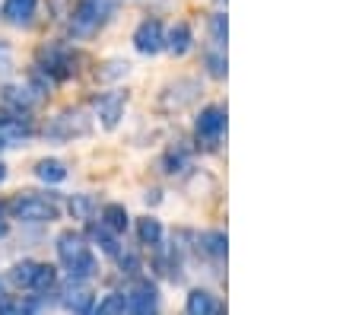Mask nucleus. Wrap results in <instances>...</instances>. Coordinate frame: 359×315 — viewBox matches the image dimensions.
<instances>
[{"label":"nucleus","instance_id":"f257e3e1","mask_svg":"<svg viewBox=\"0 0 359 315\" xmlns=\"http://www.w3.org/2000/svg\"><path fill=\"white\" fill-rule=\"evenodd\" d=\"M10 210L20 220H29V223H45V220H57V201L48 198V194L22 192L20 198L10 204Z\"/></svg>","mask_w":359,"mask_h":315},{"label":"nucleus","instance_id":"f03ea898","mask_svg":"<svg viewBox=\"0 0 359 315\" xmlns=\"http://www.w3.org/2000/svg\"><path fill=\"white\" fill-rule=\"evenodd\" d=\"M115 10V0H83L76 7L74 20H70V32L74 35H93L102 22L111 16Z\"/></svg>","mask_w":359,"mask_h":315},{"label":"nucleus","instance_id":"7ed1b4c3","mask_svg":"<svg viewBox=\"0 0 359 315\" xmlns=\"http://www.w3.org/2000/svg\"><path fill=\"white\" fill-rule=\"evenodd\" d=\"M39 67L45 70L51 80H67L70 74H74V55H70L67 48H61V45H51V48H41L39 51Z\"/></svg>","mask_w":359,"mask_h":315},{"label":"nucleus","instance_id":"20e7f679","mask_svg":"<svg viewBox=\"0 0 359 315\" xmlns=\"http://www.w3.org/2000/svg\"><path fill=\"white\" fill-rule=\"evenodd\" d=\"M86 130H89V121L83 112H64V115L55 118V124L48 128V138L70 140V138H83Z\"/></svg>","mask_w":359,"mask_h":315},{"label":"nucleus","instance_id":"39448f33","mask_svg":"<svg viewBox=\"0 0 359 315\" xmlns=\"http://www.w3.org/2000/svg\"><path fill=\"white\" fill-rule=\"evenodd\" d=\"M163 41H165V35H163L159 20H143L140 26H137V32H134L137 51H143V55H156V51L163 48Z\"/></svg>","mask_w":359,"mask_h":315},{"label":"nucleus","instance_id":"423d86ee","mask_svg":"<svg viewBox=\"0 0 359 315\" xmlns=\"http://www.w3.org/2000/svg\"><path fill=\"white\" fill-rule=\"evenodd\" d=\"M128 300V309L134 315H153L156 312V287H149V283H137L134 293L124 296Z\"/></svg>","mask_w":359,"mask_h":315},{"label":"nucleus","instance_id":"0eeeda50","mask_svg":"<svg viewBox=\"0 0 359 315\" xmlns=\"http://www.w3.org/2000/svg\"><path fill=\"white\" fill-rule=\"evenodd\" d=\"M57 255H61L64 264H74L76 258L89 255V248H86V242H83L80 233H61L57 236Z\"/></svg>","mask_w":359,"mask_h":315},{"label":"nucleus","instance_id":"6e6552de","mask_svg":"<svg viewBox=\"0 0 359 315\" xmlns=\"http://www.w3.org/2000/svg\"><path fill=\"white\" fill-rule=\"evenodd\" d=\"M35 7H39V0H7L4 4V20L13 22V26H29L35 16Z\"/></svg>","mask_w":359,"mask_h":315},{"label":"nucleus","instance_id":"1a4fd4ad","mask_svg":"<svg viewBox=\"0 0 359 315\" xmlns=\"http://www.w3.org/2000/svg\"><path fill=\"white\" fill-rule=\"evenodd\" d=\"M95 105H99V118H102L105 128H115L118 118L124 115V96L121 93H109V96H102Z\"/></svg>","mask_w":359,"mask_h":315},{"label":"nucleus","instance_id":"9d476101","mask_svg":"<svg viewBox=\"0 0 359 315\" xmlns=\"http://www.w3.org/2000/svg\"><path fill=\"white\" fill-rule=\"evenodd\" d=\"M35 175H39L41 182H48V185H57V182L67 178V169H64L61 159H41V163L35 166Z\"/></svg>","mask_w":359,"mask_h":315},{"label":"nucleus","instance_id":"9b49d317","mask_svg":"<svg viewBox=\"0 0 359 315\" xmlns=\"http://www.w3.org/2000/svg\"><path fill=\"white\" fill-rule=\"evenodd\" d=\"M102 227L111 229V233H121L128 227V210L121 204H105L102 207Z\"/></svg>","mask_w":359,"mask_h":315},{"label":"nucleus","instance_id":"f8f14e48","mask_svg":"<svg viewBox=\"0 0 359 315\" xmlns=\"http://www.w3.org/2000/svg\"><path fill=\"white\" fill-rule=\"evenodd\" d=\"M4 99H7L10 105H16V109H32L35 102H39V89H20V86H7L4 89Z\"/></svg>","mask_w":359,"mask_h":315},{"label":"nucleus","instance_id":"ddd939ff","mask_svg":"<svg viewBox=\"0 0 359 315\" xmlns=\"http://www.w3.org/2000/svg\"><path fill=\"white\" fill-rule=\"evenodd\" d=\"M219 130H223V115H219V109H207L201 118H197V134H203V138H217Z\"/></svg>","mask_w":359,"mask_h":315},{"label":"nucleus","instance_id":"4468645a","mask_svg":"<svg viewBox=\"0 0 359 315\" xmlns=\"http://www.w3.org/2000/svg\"><path fill=\"white\" fill-rule=\"evenodd\" d=\"M188 48H191V29L184 26V22H178L169 32V51L172 55H184Z\"/></svg>","mask_w":359,"mask_h":315},{"label":"nucleus","instance_id":"2eb2a0df","mask_svg":"<svg viewBox=\"0 0 359 315\" xmlns=\"http://www.w3.org/2000/svg\"><path fill=\"white\" fill-rule=\"evenodd\" d=\"M124 309H128V300H124L121 293H109L99 300L95 315H124Z\"/></svg>","mask_w":359,"mask_h":315},{"label":"nucleus","instance_id":"dca6fc26","mask_svg":"<svg viewBox=\"0 0 359 315\" xmlns=\"http://www.w3.org/2000/svg\"><path fill=\"white\" fill-rule=\"evenodd\" d=\"M35 261H22V264H13V271H10V281L16 283V287H26L32 290V277H35Z\"/></svg>","mask_w":359,"mask_h":315},{"label":"nucleus","instance_id":"f3484780","mask_svg":"<svg viewBox=\"0 0 359 315\" xmlns=\"http://www.w3.org/2000/svg\"><path fill=\"white\" fill-rule=\"evenodd\" d=\"M89 306H93V296H89L86 287H74V290L67 293V309H74L76 315H86Z\"/></svg>","mask_w":359,"mask_h":315},{"label":"nucleus","instance_id":"a211bd4d","mask_svg":"<svg viewBox=\"0 0 359 315\" xmlns=\"http://www.w3.org/2000/svg\"><path fill=\"white\" fill-rule=\"evenodd\" d=\"M213 312V300L210 293H203V290H194L188 296V315H210Z\"/></svg>","mask_w":359,"mask_h":315},{"label":"nucleus","instance_id":"6ab92c4d","mask_svg":"<svg viewBox=\"0 0 359 315\" xmlns=\"http://www.w3.org/2000/svg\"><path fill=\"white\" fill-rule=\"evenodd\" d=\"M137 236H140V242H147V246H156L159 236H163V229H159L156 220H140V227H137Z\"/></svg>","mask_w":359,"mask_h":315},{"label":"nucleus","instance_id":"aec40b11","mask_svg":"<svg viewBox=\"0 0 359 315\" xmlns=\"http://www.w3.org/2000/svg\"><path fill=\"white\" fill-rule=\"evenodd\" d=\"M93 207H95V201L89 198V194H74V198H70V213L80 220H86L89 213H93Z\"/></svg>","mask_w":359,"mask_h":315},{"label":"nucleus","instance_id":"412c9836","mask_svg":"<svg viewBox=\"0 0 359 315\" xmlns=\"http://www.w3.org/2000/svg\"><path fill=\"white\" fill-rule=\"evenodd\" d=\"M48 287H55V267L39 264L35 267V277H32V290H48Z\"/></svg>","mask_w":359,"mask_h":315},{"label":"nucleus","instance_id":"4be33fe9","mask_svg":"<svg viewBox=\"0 0 359 315\" xmlns=\"http://www.w3.org/2000/svg\"><path fill=\"white\" fill-rule=\"evenodd\" d=\"M93 239L99 242V246L105 248L109 255H118V242H115V236H111V229L102 227V223H99V227H93Z\"/></svg>","mask_w":359,"mask_h":315},{"label":"nucleus","instance_id":"5701e85b","mask_svg":"<svg viewBox=\"0 0 359 315\" xmlns=\"http://www.w3.org/2000/svg\"><path fill=\"white\" fill-rule=\"evenodd\" d=\"M128 74V61H109L105 64V70H99L102 80H118V76Z\"/></svg>","mask_w":359,"mask_h":315},{"label":"nucleus","instance_id":"b1692460","mask_svg":"<svg viewBox=\"0 0 359 315\" xmlns=\"http://www.w3.org/2000/svg\"><path fill=\"white\" fill-rule=\"evenodd\" d=\"M10 64H13V51L7 41H0V70H10Z\"/></svg>","mask_w":359,"mask_h":315},{"label":"nucleus","instance_id":"393cba45","mask_svg":"<svg viewBox=\"0 0 359 315\" xmlns=\"http://www.w3.org/2000/svg\"><path fill=\"white\" fill-rule=\"evenodd\" d=\"M0 315H20V306L13 300H0Z\"/></svg>","mask_w":359,"mask_h":315},{"label":"nucleus","instance_id":"a878e982","mask_svg":"<svg viewBox=\"0 0 359 315\" xmlns=\"http://www.w3.org/2000/svg\"><path fill=\"white\" fill-rule=\"evenodd\" d=\"M210 70H213V74H217V76L223 74V61H219L217 55H210Z\"/></svg>","mask_w":359,"mask_h":315},{"label":"nucleus","instance_id":"bb28decb","mask_svg":"<svg viewBox=\"0 0 359 315\" xmlns=\"http://www.w3.org/2000/svg\"><path fill=\"white\" fill-rule=\"evenodd\" d=\"M4 178H7V166L0 163V182H4Z\"/></svg>","mask_w":359,"mask_h":315},{"label":"nucleus","instance_id":"cd10ccee","mask_svg":"<svg viewBox=\"0 0 359 315\" xmlns=\"http://www.w3.org/2000/svg\"><path fill=\"white\" fill-rule=\"evenodd\" d=\"M4 147H7V144H4V134H0V150H4Z\"/></svg>","mask_w":359,"mask_h":315}]
</instances>
